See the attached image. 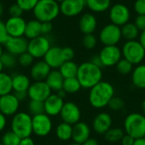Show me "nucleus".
<instances>
[{
	"mask_svg": "<svg viewBox=\"0 0 145 145\" xmlns=\"http://www.w3.org/2000/svg\"><path fill=\"white\" fill-rule=\"evenodd\" d=\"M3 53V47H2V44H0V57L2 56Z\"/></svg>",
	"mask_w": 145,
	"mask_h": 145,
	"instance_id": "nucleus-61",
	"label": "nucleus"
},
{
	"mask_svg": "<svg viewBox=\"0 0 145 145\" xmlns=\"http://www.w3.org/2000/svg\"><path fill=\"white\" fill-rule=\"evenodd\" d=\"M102 65L104 67H110L116 65V64L121 59L122 53L116 45L105 46L99 54Z\"/></svg>",
	"mask_w": 145,
	"mask_h": 145,
	"instance_id": "nucleus-11",
	"label": "nucleus"
},
{
	"mask_svg": "<svg viewBox=\"0 0 145 145\" xmlns=\"http://www.w3.org/2000/svg\"><path fill=\"white\" fill-rule=\"evenodd\" d=\"M116 70L121 75H128L133 71V65L126 59H121L116 64Z\"/></svg>",
	"mask_w": 145,
	"mask_h": 145,
	"instance_id": "nucleus-37",
	"label": "nucleus"
},
{
	"mask_svg": "<svg viewBox=\"0 0 145 145\" xmlns=\"http://www.w3.org/2000/svg\"><path fill=\"white\" fill-rule=\"evenodd\" d=\"M135 25L138 27L139 31H144L145 30V15L143 14H138V16L135 19L134 22Z\"/></svg>",
	"mask_w": 145,
	"mask_h": 145,
	"instance_id": "nucleus-47",
	"label": "nucleus"
},
{
	"mask_svg": "<svg viewBox=\"0 0 145 145\" xmlns=\"http://www.w3.org/2000/svg\"><path fill=\"white\" fill-rule=\"evenodd\" d=\"M60 13L67 17L80 14L86 7L85 0H65L59 4Z\"/></svg>",
	"mask_w": 145,
	"mask_h": 145,
	"instance_id": "nucleus-16",
	"label": "nucleus"
},
{
	"mask_svg": "<svg viewBox=\"0 0 145 145\" xmlns=\"http://www.w3.org/2000/svg\"><path fill=\"white\" fill-rule=\"evenodd\" d=\"M19 145H35V142L31 137H27L21 138Z\"/></svg>",
	"mask_w": 145,
	"mask_h": 145,
	"instance_id": "nucleus-50",
	"label": "nucleus"
},
{
	"mask_svg": "<svg viewBox=\"0 0 145 145\" xmlns=\"http://www.w3.org/2000/svg\"><path fill=\"white\" fill-rule=\"evenodd\" d=\"M125 135L124 131L121 128H110L105 134V139L109 142L116 143L118 141H121L123 136Z\"/></svg>",
	"mask_w": 145,
	"mask_h": 145,
	"instance_id": "nucleus-34",
	"label": "nucleus"
},
{
	"mask_svg": "<svg viewBox=\"0 0 145 145\" xmlns=\"http://www.w3.org/2000/svg\"><path fill=\"white\" fill-rule=\"evenodd\" d=\"M0 59L4 68H13L14 66H15L17 63L16 56L13 55L8 52H3L2 56L0 57Z\"/></svg>",
	"mask_w": 145,
	"mask_h": 145,
	"instance_id": "nucleus-38",
	"label": "nucleus"
},
{
	"mask_svg": "<svg viewBox=\"0 0 145 145\" xmlns=\"http://www.w3.org/2000/svg\"><path fill=\"white\" fill-rule=\"evenodd\" d=\"M121 37V27L112 23L105 25L99 32V40L105 46L116 45Z\"/></svg>",
	"mask_w": 145,
	"mask_h": 145,
	"instance_id": "nucleus-8",
	"label": "nucleus"
},
{
	"mask_svg": "<svg viewBox=\"0 0 145 145\" xmlns=\"http://www.w3.org/2000/svg\"><path fill=\"white\" fill-rule=\"evenodd\" d=\"M30 78L24 74L12 76V88L14 92H27L31 86Z\"/></svg>",
	"mask_w": 145,
	"mask_h": 145,
	"instance_id": "nucleus-25",
	"label": "nucleus"
},
{
	"mask_svg": "<svg viewBox=\"0 0 145 145\" xmlns=\"http://www.w3.org/2000/svg\"><path fill=\"white\" fill-rule=\"evenodd\" d=\"M86 7L95 13L105 12L111 7V0H85Z\"/></svg>",
	"mask_w": 145,
	"mask_h": 145,
	"instance_id": "nucleus-28",
	"label": "nucleus"
},
{
	"mask_svg": "<svg viewBox=\"0 0 145 145\" xmlns=\"http://www.w3.org/2000/svg\"><path fill=\"white\" fill-rule=\"evenodd\" d=\"M41 26H42V22H40L37 20L34 19L29 20L28 22H26L24 37L28 40H31L41 36L42 35Z\"/></svg>",
	"mask_w": 145,
	"mask_h": 145,
	"instance_id": "nucleus-26",
	"label": "nucleus"
},
{
	"mask_svg": "<svg viewBox=\"0 0 145 145\" xmlns=\"http://www.w3.org/2000/svg\"><path fill=\"white\" fill-rule=\"evenodd\" d=\"M124 128L126 133L135 139L144 138L145 135V116L140 113L129 114L125 119Z\"/></svg>",
	"mask_w": 145,
	"mask_h": 145,
	"instance_id": "nucleus-5",
	"label": "nucleus"
},
{
	"mask_svg": "<svg viewBox=\"0 0 145 145\" xmlns=\"http://www.w3.org/2000/svg\"><path fill=\"white\" fill-rule=\"evenodd\" d=\"M64 80L65 78L63 77L59 70H51L45 82L52 91L58 92L63 88Z\"/></svg>",
	"mask_w": 145,
	"mask_h": 145,
	"instance_id": "nucleus-24",
	"label": "nucleus"
},
{
	"mask_svg": "<svg viewBox=\"0 0 145 145\" xmlns=\"http://www.w3.org/2000/svg\"><path fill=\"white\" fill-rule=\"evenodd\" d=\"M43 60L50 66L51 69H59L65 62L62 55V48L56 46L51 47L43 57Z\"/></svg>",
	"mask_w": 145,
	"mask_h": 145,
	"instance_id": "nucleus-19",
	"label": "nucleus"
},
{
	"mask_svg": "<svg viewBox=\"0 0 145 145\" xmlns=\"http://www.w3.org/2000/svg\"><path fill=\"white\" fill-rule=\"evenodd\" d=\"M90 127L87 123L79 121L76 124L73 125L72 139L74 143L82 144L90 138Z\"/></svg>",
	"mask_w": 145,
	"mask_h": 145,
	"instance_id": "nucleus-22",
	"label": "nucleus"
},
{
	"mask_svg": "<svg viewBox=\"0 0 145 145\" xmlns=\"http://www.w3.org/2000/svg\"><path fill=\"white\" fill-rule=\"evenodd\" d=\"M20 138L13 131L6 132L2 137V144L3 145H19Z\"/></svg>",
	"mask_w": 145,
	"mask_h": 145,
	"instance_id": "nucleus-36",
	"label": "nucleus"
},
{
	"mask_svg": "<svg viewBox=\"0 0 145 145\" xmlns=\"http://www.w3.org/2000/svg\"><path fill=\"white\" fill-rule=\"evenodd\" d=\"M3 4L0 3V17L3 15Z\"/></svg>",
	"mask_w": 145,
	"mask_h": 145,
	"instance_id": "nucleus-59",
	"label": "nucleus"
},
{
	"mask_svg": "<svg viewBox=\"0 0 145 145\" xmlns=\"http://www.w3.org/2000/svg\"><path fill=\"white\" fill-rule=\"evenodd\" d=\"M62 55H63L65 62L70 61V60L73 59V58L75 56V52L71 48L65 47V48H62Z\"/></svg>",
	"mask_w": 145,
	"mask_h": 145,
	"instance_id": "nucleus-45",
	"label": "nucleus"
},
{
	"mask_svg": "<svg viewBox=\"0 0 145 145\" xmlns=\"http://www.w3.org/2000/svg\"><path fill=\"white\" fill-rule=\"evenodd\" d=\"M29 114L32 116L44 113V104L42 101L37 100H30L28 104Z\"/></svg>",
	"mask_w": 145,
	"mask_h": 145,
	"instance_id": "nucleus-35",
	"label": "nucleus"
},
{
	"mask_svg": "<svg viewBox=\"0 0 145 145\" xmlns=\"http://www.w3.org/2000/svg\"><path fill=\"white\" fill-rule=\"evenodd\" d=\"M34 59H35L33 58V56L26 51L18 56L17 61L22 67H29L33 65Z\"/></svg>",
	"mask_w": 145,
	"mask_h": 145,
	"instance_id": "nucleus-39",
	"label": "nucleus"
},
{
	"mask_svg": "<svg viewBox=\"0 0 145 145\" xmlns=\"http://www.w3.org/2000/svg\"><path fill=\"white\" fill-rule=\"evenodd\" d=\"M109 17L112 24L121 27L129 22L131 17L130 9L123 3H116L110 8Z\"/></svg>",
	"mask_w": 145,
	"mask_h": 145,
	"instance_id": "nucleus-9",
	"label": "nucleus"
},
{
	"mask_svg": "<svg viewBox=\"0 0 145 145\" xmlns=\"http://www.w3.org/2000/svg\"><path fill=\"white\" fill-rule=\"evenodd\" d=\"M44 113L49 116H56L60 114L64 106V99L57 93L51 94L44 102Z\"/></svg>",
	"mask_w": 145,
	"mask_h": 145,
	"instance_id": "nucleus-18",
	"label": "nucleus"
},
{
	"mask_svg": "<svg viewBox=\"0 0 145 145\" xmlns=\"http://www.w3.org/2000/svg\"><path fill=\"white\" fill-rule=\"evenodd\" d=\"M53 31V24L52 22H42L41 32L42 35L47 36Z\"/></svg>",
	"mask_w": 145,
	"mask_h": 145,
	"instance_id": "nucleus-48",
	"label": "nucleus"
},
{
	"mask_svg": "<svg viewBox=\"0 0 145 145\" xmlns=\"http://www.w3.org/2000/svg\"><path fill=\"white\" fill-rule=\"evenodd\" d=\"M59 115L63 122L68 123L71 126L79 122L81 119V110L77 105L73 102L65 103Z\"/></svg>",
	"mask_w": 145,
	"mask_h": 145,
	"instance_id": "nucleus-14",
	"label": "nucleus"
},
{
	"mask_svg": "<svg viewBox=\"0 0 145 145\" xmlns=\"http://www.w3.org/2000/svg\"><path fill=\"white\" fill-rule=\"evenodd\" d=\"M124 106H125V102L123 101V99L115 96L111 99V100L108 104V107L114 111L121 110V109H123Z\"/></svg>",
	"mask_w": 145,
	"mask_h": 145,
	"instance_id": "nucleus-42",
	"label": "nucleus"
},
{
	"mask_svg": "<svg viewBox=\"0 0 145 145\" xmlns=\"http://www.w3.org/2000/svg\"><path fill=\"white\" fill-rule=\"evenodd\" d=\"M7 125V119L6 116L0 112V132L3 131Z\"/></svg>",
	"mask_w": 145,
	"mask_h": 145,
	"instance_id": "nucleus-51",
	"label": "nucleus"
},
{
	"mask_svg": "<svg viewBox=\"0 0 145 145\" xmlns=\"http://www.w3.org/2000/svg\"><path fill=\"white\" fill-rule=\"evenodd\" d=\"M20 107V101L14 93H8L0 97V112L5 116H14Z\"/></svg>",
	"mask_w": 145,
	"mask_h": 145,
	"instance_id": "nucleus-13",
	"label": "nucleus"
},
{
	"mask_svg": "<svg viewBox=\"0 0 145 145\" xmlns=\"http://www.w3.org/2000/svg\"><path fill=\"white\" fill-rule=\"evenodd\" d=\"M82 86L76 77L66 78L64 80L63 83V90L66 93H75L80 91Z\"/></svg>",
	"mask_w": 145,
	"mask_h": 145,
	"instance_id": "nucleus-33",
	"label": "nucleus"
},
{
	"mask_svg": "<svg viewBox=\"0 0 145 145\" xmlns=\"http://www.w3.org/2000/svg\"><path fill=\"white\" fill-rule=\"evenodd\" d=\"M12 91V76L3 71L0 72V97Z\"/></svg>",
	"mask_w": 145,
	"mask_h": 145,
	"instance_id": "nucleus-32",
	"label": "nucleus"
},
{
	"mask_svg": "<svg viewBox=\"0 0 145 145\" xmlns=\"http://www.w3.org/2000/svg\"><path fill=\"white\" fill-rule=\"evenodd\" d=\"M51 70L50 66L44 60H39L31 65L30 75L35 82L45 81Z\"/></svg>",
	"mask_w": 145,
	"mask_h": 145,
	"instance_id": "nucleus-21",
	"label": "nucleus"
},
{
	"mask_svg": "<svg viewBox=\"0 0 145 145\" xmlns=\"http://www.w3.org/2000/svg\"><path fill=\"white\" fill-rule=\"evenodd\" d=\"M72 131H73V126L65 122H61L57 126L55 133L59 140L68 141L71 138H72Z\"/></svg>",
	"mask_w": 145,
	"mask_h": 145,
	"instance_id": "nucleus-30",
	"label": "nucleus"
},
{
	"mask_svg": "<svg viewBox=\"0 0 145 145\" xmlns=\"http://www.w3.org/2000/svg\"><path fill=\"white\" fill-rule=\"evenodd\" d=\"M112 126V118L108 113L98 114L93 121V128L98 134H105Z\"/></svg>",
	"mask_w": 145,
	"mask_h": 145,
	"instance_id": "nucleus-20",
	"label": "nucleus"
},
{
	"mask_svg": "<svg viewBox=\"0 0 145 145\" xmlns=\"http://www.w3.org/2000/svg\"><path fill=\"white\" fill-rule=\"evenodd\" d=\"M134 142H135V138L128 134H125L121 140V145H133Z\"/></svg>",
	"mask_w": 145,
	"mask_h": 145,
	"instance_id": "nucleus-49",
	"label": "nucleus"
},
{
	"mask_svg": "<svg viewBox=\"0 0 145 145\" xmlns=\"http://www.w3.org/2000/svg\"><path fill=\"white\" fill-rule=\"evenodd\" d=\"M32 11L40 22H52L60 14V7L54 0H39Z\"/></svg>",
	"mask_w": 145,
	"mask_h": 145,
	"instance_id": "nucleus-3",
	"label": "nucleus"
},
{
	"mask_svg": "<svg viewBox=\"0 0 145 145\" xmlns=\"http://www.w3.org/2000/svg\"><path fill=\"white\" fill-rule=\"evenodd\" d=\"M82 145H99V143L96 139L89 138L87 141H85Z\"/></svg>",
	"mask_w": 145,
	"mask_h": 145,
	"instance_id": "nucleus-55",
	"label": "nucleus"
},
{
	"mask_svg": "<svg viewBox=\"0 0 145 145\" xmlns=\"http://www.w3.org/2000/svg\"><path fill=\"white\" fill-rule=\"evenodd\" d=\"M70 145H82V144H76V143H73V144H71Z\"/></svg>",
	"mask_w": 145,
	"mask_h": 145,
	"instance_id": "nucleus-63",
	"label": "nucleus"
},
{
	"mask_svg": "<svg viewBox=\"0 0 145 145\" xmlns=\"http://www.w3.org/2000/svg\"><path fill=\"white\" fill-rule=\"evenodd\" d=\"M97 38L93 34H87L84 35L82 38V44L87 49H93L97 45Z\"/></svg>",
	"mask_w": 145,
	"mask_h": 145,
	"instance_id": "nucleus-40",
	"label": "nucleus"
},
{
	"mask_svg": "<svg viewBox=\"0 0 145 145\" xmlns=\"http://www.w3.org/2000/svg\"><path fill=\"white\" fill-rule=\"evenodd\" d=\"M134 10L138 14L145 15V0H136L134 3Z\"/></svg>",
	"mask_w": 145,
	"mask_h": 145,
	"instance_id": "nucleus-46",
	"label": "nucleus"
},
{
	"mask_svg": "<svg viewBox=\"0 0 145 145\" xmlns=\"http://www.w3.org/2000/svg\"><path fill=\"white\" fill-rule=\"evenodd\" d=\"M51 47V42L48 37L41 35L34 39L29 40L27 52L31 54L34 59H41L45 56Z\"/></svg>",
	"mask_w": 145,
	"mask_h": 145,
	"instance_id": "nucleus-7",
	"label": "nucleus"
},
{
	"mask_svg": "<svg viewBox=\"0 0 145 145\" xmlns=\"http://www.w3.org/2000/svg\"><path fill=\"white\" fill-rule=\"evenodd\" d=\"M90 62H92L93 64H94L95 65H97V66H99V67H100V68L104 67V66H103V65H102L101 59H100V58H99V55H95V56H93V57L91 59Z\"/></svg>",
	"mask_w": 145,
	"mask_h": 145,
	"instance_id": "nucleus-53",
	"label": "nucleus"
},
{
	"mask_svg": "<svg viewBox=\"0 0 145 145\" xmlns=\"http://www.w3.org/2000/svg\"><path fill=\"white\" fill-rule=\"evenodd\" d=\"M11 131L20 138L31 137L32 131V116L26 112H17L11 120Z\"/></svg>",
	"mask_w": 145,
	"mask_h": 145,
	"instance_id": "nucleus-4",
	"label": "nucleus"
},
{
	"mask_svg": "<svg viewBox=\"0 0 145 145\" xmlns=\"http://www.w3.org/2000/svg\"><path fill=\"white\" fill-rule=\"evenodd\" d=\"M133 145H145V139L144 138H137V139H135V142H134Z\"/></svg>",
	"mask_w": 145,
	"mask_h": 145,
	"instance_id": "nucleus-56",
	"label": "nucleus"
},
{
	"mask_svg": "<svg viewBox=\"0 0 145 145\" xmlns=\"http://www.w3.org/2000/svg\"><path fill=\"white\" fill-rule=\"evenodd\" d=\"M57 94H58L60 98L64 99V98H65V96L66 95V93H65L63 89H61V90H59V91H58V92H57Z\"/></svg>",
	"mask_w": 145,
	"mask_h": 145,
	"instance_id": "nucleus-57",
	"label": "nucleus"
},
{
	"mask_svg": "<svg viewBox=\"0 0 145 145\" xmlns=\"http://www.w3.org/2000/svg\"><path fill=\"white\" fill-rule=\"evenodd\" d=\"M8 37H9V36H8L7 29H6L5 22L2 21L0 20V44H4Z\"/></svg>",
	"mask_w": 145,
	"mask_h": 145,
	"instance_id": "nucleus-44",
	"label": "nucleus"
},
{
	"mask_svg": "<svg viewBox=\"0 0 145 145\" xmlns=\"http://www.w3.org/2000/svg\"><path fill=\"white\" fill-rule=\"evenodd\" d=\"M103 73L101 68L92 62H84L78 65L76 78L82 88L90 89L102 81Z\"/></svg>",
	"mask_w": 145,
	"mask_h": 145,
	"instance_id": "nucleus-2",
	"label": "nucleus"
},
{
	"mask_svg": "<svg viewBox=\"0 0 145 145\" xmlns=\"http://www.w3.org/2000/svg\"><path fill=\"white\" fill-rule=\"evenodd\" d=\"M39 0H16V3L24 11H31Z\"/></svg>",
	"mask_w": 145,
	"mask_h": 145,
	"instance_id": "nucleus-41",
	"label": "nucleus"
},
{
	"mask_svg": "<svg viewBox=\"0 0 145 145\" xmlns=\"http://www.w3.org/2000/svg\"><path fill=\"white\" fill-rule=\"evenodd\" d=\"M14 95L16 96V98L19 99L20 102L25 100V99H26V97H28L27 92H14Z\"/></svg>",
	"mask_w": 145,
	"mask_h": 145,
	"instance_id": "nucleus-52",
	"label": "nucleus"
},
{
	"mask_svg": "<svg viewBox=\"0 0 145 145\" xmlns=\"http://www.w3.org/2000/svg\"><path fill=\"white\" fill-rule=\"evenodd\" d=\"M5 25L9 37H24L26 21L23 17H9Z\"/></svg>",
	"mask_w": 145,
	"mask_h": 145,
	"instance_id": "nucleus-17",
	"label": "nucleus"
},
{
	"mask_svg": "<svg viewBox=\"0 0 145 145\" xmlns=\"http://www.w3.org/2000/svg\"><path fill=\"white\" fill-rule=\"evenodd\" d=\"M114 96L115 89L111 83L101 81L90 88L88 100L93 108L102 109L108 106V104Z\"/></svg>",
	"mask_w": 145,
	"mask_h": 145,
	"instance_id": "nucleus-1",
	"label": "nucleus"
},
{
	"mask_svg": "<svg viewBox=\"0 0 145 145\" xmlns=\"http://www.w3.org/2000/svg\"><path fill=\"white\" fill-rule=\"evenodd\" d=\"M132 82L138 88H145V65H138L132 72Z\"/></svg>",
	"mask_w": 145,
	"mask_h": 145,
	"instance_id": "nucleus-27",
	"label": "nucleus"
},
{
	"mask_svg": "<svg viewBox=\"0 0 145 145\" xmlns=\"http://www.w3.org/2000/svg\"><path fill=\"white\" fill-rule=\"evenodd\" d=\"M54 1H56L57 3H59L60 4V3H63V2H64L65 0H54Z\"/></svg>",
	"mask_w": 145,
	"mask_h": 145,
	"instance_id": "nucleus-62",
	"label": "nucleus"
},
{
	"mask_svg": "<svg viewBox=\"0 0 145 145\" xmlns=\"http://www.w3.org/2000/svg\"><path fill=\"white\" fill-rule=\"evenodd\" d=\"M53 128V122L49 116L42 113L32 116V131L38 137L48 135Z\"/></svg>",
	"mask_w": 145,
	"mask_h": 145,
	"instance_id": "nucleus-10",
	"label": "nucleus"
},
{
	"mask_svg": "<svg viewBox=\"0 0 145 145\" xmlns=\"http://www.w3.org/2000/svg\"><path fill=\"white\" fill-rule=\"evenodd\" d=\"M24 10L15 3L8 8V14L10 17H22Z\"/></svg>",
	"mask_w": 145,
	"mask_h": 145,
	"instance_id": "nucleus-43",
	"label": "nucleus"
},
{
	"mask_svg": "<svg viewBox=\"0 0 145 145\" xmlns=\"http://www.w3.org/2000/svg\"><path fill=\"white\" fill-rule=\"evenodd\" d=\"M144 139H145V135H144Z\"/></svg>",
	"mask_w": 145,
	"mask_h": 145,
	"instance_id": "nucleus-64",
	"label": "nucleus"
},
{
	"mask_svg": "<svg viewBox=\"0 0 145 145\" xmlns=\"http://www.w3.org/2000/svg\"><path fill=\"white\" fill-rule=\"evenodd\" d=\"M28 42L25 37H9L3 44L7 52L14 56H19L27 51Z\"/></svg>",
	"mask_w": 145,
	"mask_h": 145,
	"instance_id": "nucleus-15",
	"label": "nucleus"
},
{
	"mask_svg": "<svg viewBox=\"0 0 145 145\" xmlns=\"http://www.w3.org/2000/svg\"><path fill=\"white\" fill-rule=\"evenodd\" d=\"M122 56L133 65H139L145 58V49L137 40L127 41L121 49Z\"/></svg>",
	"mask_w": 145,
	"mask_h": 145,
	"instance_id": "nucleus-6",
	"label": "nucleus"
},
{
	"mask_svg": "<svg viewBox=\"0 0 145 145\" xmlns=\"http://www.w3.org/2000/svg\"><path fill=\"white\" fill-rule=\"evenodd\" d=\"M139 42L141 43V45L144 47V48L145 49V30L144 31H142L141 33L139 34Z\"/></svg>",
	"mask_w": 145,
	"mask_h": 145,
	"instance_id": "nucleus-54",
	"label": "nucleus"
},
{
	"mask_svg": "<svg viewBox=\"0 0 145 145\" xmlns=\"http://www.w3.org/2000/svg\"><path fill=\"white\" fill-rule=\"evenodd\" d=\"M121 35L122 37L127 39V41L136 40L137 37H139V30L135 25L134 23H127L126 25L121 27Z\"/></svg>",
	"mask_w": 145,
	"mask_h": 145,
	"instance_id": "nucleus-31",
	"label": "nucleus"
},
{
	"mask_svg": "<svg viewBox=\"0 0 145 145\" xmlns=\"http://www.w3.org/2000/svg\"><path fill=\"white\" fill-rule=\"evenodd\" d=\"M52 94V90L45 81L34 82L31 84L27 95L31 100H37L44 102Z\"/></svg>",
	"mask_w": 145,
	"mask_h": 145,
	"instance_id": "nucleus-12",
	"label": "nucleus"
},
{
	"mask_svg": "<svg viewBox=\"0 0 145 145\" xmlns=\"http://www.w3.org/2000/svg\"><path fill=\"white\" fill-rule=\"evenodd\" d=\"M141 108H142V111H143V114L145 116V100L143 101L142 103V105H141Z\"/></svg>",
	"mask_w": 145,
	"mask_h": 145,
	"instance_id": "nucleus-58",
	"label": "nucleus"
},
{
	"mask_svg": "<svg viewBox=\"0 0 145 145\" xmlns=\"http://www.w3.org/2000/svg\"><path fill=\"white\" fill-rule=\"evenodd\" d=\"M98 25V21L96 17L90 13H87L82 15L79 20L80 31L84 34H93Z\"/></svg>",
	"mask_w": 145,
	"mask_h": 145,
	"instance_id": "nucleus-23",
	"label": "nucleus"
},
{
	"mask_svg": "<svg viewBox=\"0 0 145 145\" xmlns=\"http://www.w3.org/2000/svg\"><path fill=\"white\" fill-rule=\"evenodd\" d=\"M59 71L65 79L71 78V77H76L77 71H78V65L72 60L65 61L59 68Z\"/></svg>",
	"mask_w": 145,
	"mask_h": 145,
	"instance_id": "nucleus-29",
	"label": "nucleus"
},
{
	"mask_svg": "<svg viewBox=\"0 0 145 145\" xmlns=\"http://www.w3.org/2000/svg\"><path fill=\"white\" fill-rule=\"evenodd\" d=\"M3 68H4V66H3V63H2V61L0 59V72H3Z\"/></svg>",
	"mask_w": 145,
	"mask_h": 145,
	"instance_id": "nucleus-60",
	"label": "nucleus"
}]
</instances>
